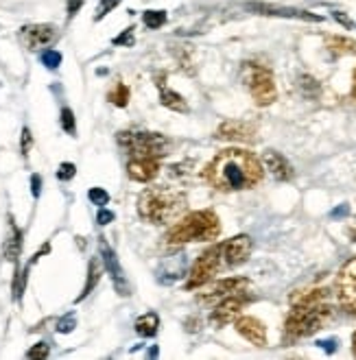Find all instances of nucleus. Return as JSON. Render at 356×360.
Listing matches in <instances>:
<instances>
[{"mask_svg":"<svg viewBox=\"0 0 356 360\" xmlns=\"http://www.w3.org/2000/svg\"><path fill=\"white\" fill-rule=\"evenodd\" d=\"M234 328L241 336H245L249 343H254L256 347L267 345V328L262 321H258L256 316H239L234 321Z\"/></svg>","mask_w":356,"mask_h":360,"instance_id":"nucleus-15","label":"nucleus"},{"mask_svg":"<svg viewBox=\"0 0 356 360\" xmlns=\"http://www.w3.org/2000/svg\"><path fill=\"white\" fill-rule=\"evenodd\" d=\"M249 302H251V297H249L245 290L234 292V295H227V297H223L221 302H217V306H215V310L210 314V323L217 326V328H223L227 323L236 321L239 316H241V312H243V308Z\"/></svg>","mask_w":356,"mask_h":360,"instance_id":"nucleus-9","label":"nucleus"},{"mask_svg":"<svg viewBox=\"0 0 356 360\" xmlns=\"http://www.w3.org/2000/svg\"><path fill=\"white\" fill-rule=\"evenodd\" d=\"M219 140H232V142H254L256 140V127L245 120H225L217 129Z\"/></svg>","mask_w":356,"mask_h":360,"instance_id":"nucleus-14","label":"nucleus"},{"mask_svg":"<svg viewBox=\"0 0 356 360\" xmlns=\"http://www.w3.org/2000/svg\"><path fill=\"white\" fill-rule=\"evenodd\" d=\"M348 234H350V238H352V240L356 243V221H354V225H352V227L348 229Z\"/></svg>","mask_w":356,"mask_h":360,"instance_id":"nucleus-43","label":"nucleus"},{"mask_svg":"<svg viewBox=\"0 0 356 360\" xmlns=\"http://www.w3.org/2000/svg\"><path fill=\"white\" fill-rule=\"evenodd\" d=\"M334 316V310L326 302H310V304H293V310L284 323V341L293 343L300 338L312 336L326 328Z\"/></svg>","mask_w":356,"mask_h":360,"instance_id":"nucleus-4","label":"nucleus"},{"mask_svg":"<svg viewBox=\"0 0 356 360\" xmlns=\"http://www.w3.org/2000/svg\"><path fill=\"white\" fill-rule=\"evenodd\" d=\"M262 164H265L267 171L274 175L278 181H288L293 177V166H291V162L282 153H278V151H267L262 155Z\"/></svg>","mask_w":356,"mask_h":360,"instance_id":"nucleus-17","label":"nucleus"},{"mask_svg":"<svg viewBox=\"0 0 356 360\" xmlns=\"http://www.w3.org/2000/svg\"><path fill=\"white\" fill-rule=\"evenodd\" d=\"M31 193H33V197H39V193H42V177L39 175L31 177Z\"/></svg>","mask_w":356,"mask_h":360,"instance_id":"nucleus-37","label":"nucleus"},{"mask_svg":"<svg viewBox=\"0 0 356 360\" xmlns=\"http://www.w3.org/2000/svg\"><path fill=\"white\" fill-rule=\"evenodd\" d=\"M334 18H337V20H339V22H341V25H343L345 29H352V27H354V22H352V20H350L348 15H343L341 11H337V13H334Z\"/></svg>","mask_w":356,"mask_h":360,"instance_id":"nucleus-39","label":"nucleus"},{"mask_svg":"<svg viewBox=\"0 0 356 360\" xmlns=\"http://www.w3.org/2000/svg\"><path fill=\"white\" fill-rule=\"evenodd\" d=\"M114 221V212H110V210H98V214H96V223L98 225H110Z\"/></svg>","mask_w":356,"mask_h":360,"instance_id":"nucleus-36","label":"nucleus"},{"mask_svg":"<svg viewBox=\"0 0 356 360\" xmlns=\"http://www.w3.org/2000/svg\"><path fill=\"white\" fill-rule=\"evenodd\" d=\"M31 144H33V136L29 131V127H25V129H23V140H20V149H23V155H29Z\"/></svg>","mask_w":356,"mask_h":360,"instance_id":"nucleus-35","label":"nucleus"},{"mask_svg":"<svg viewBox=\"0 0 356 360\" xmlns=\"http://www.w3.org/2000/svg\"><path fill=\"white\" fill-rule=\"evenodd\" d=\"M142 20H144V25H146V29H151V31H155V29H162L164 25H166V20H169V15H166V11H162V9H149V11H144L142 13Z\"/></svg>","mask_w":356,"mask_h":360,"instance_id":"nucleus-26","label":"nucleus"},{"mask_svg":"<svg viewBox=\"0 0 356 360\" xmlns=\"http://www.w3.org/2000/svg\"><path fill=\"white\" fill-rule=\"evenodd\" d=\"M77 326V319H75V314L70 312V314H66L64 319H59L57 321V332H61V334H68V332H72V328Z\"/></svg>","mask_w":356,"mask_h":360,"instance_id":"nucleus-33","label":"nucleus"},{"mask_svg":"<svg viewBox=\"0 0 356 360\" xmlns=\"http://www.w3.org/2000/svg\"><path fill=\"white\" fill-rule=\"evenodd\" d=\"M337 297L341 308L356 316V256L350 258L337 275Z\"/></svg>","mask_w":356,"mask_h":360,"instance_id":"nucleus-8","label":"nucleus"},{"mask_svg":"<svg viewBox=\"0 0 356 360\" xmlns=\"http://www.w3.org/2000/svg\"><path fill=\"white\" fill-rule=\"evenodd\" d=\"M98 251H101V260H103V266H106L112 275V282L116 286V292H120L122 297H127V295H132V284L129 280L125 278V271L118 262V256L116 251L108 245L106 238H98Z\"/></svg>","mask_w":356,"mask_h":360,"instance_id":"nucleus-10","label":"nucleus"},{"mask_svg":"<svg viewBox=\"0 0 356 360\" xmlns=\"http://www.w3.org/2000/svg\"><path fill=\"white\" fill-rule=\"evenodd\" d=\"M134 31H136L134 27H127L118 37L112 39V44H114V46H127V49H132V46H134V41H136Z\"/></svg>","mask_w":356,"mask_h":360,"instance_id":"nucleus-29","label":"nucleus"},{"mask_svg":"<svg viewBox=\"0 0 356 360\" xmlns=\"http://www.w3.org/2000/svg\"><path fill=\"white\" fill-rule=\"evenodd\" d=\"M345 214H348V205H341L339 210H334V212H332V217H334V219H337V217H345Z\"/></svg>","mask_w":356,"mask_h":360,"instance_id":"nucleus-41","label":"nucleus"},{"mask_svg":"<svg viewBox=\"0 0 356 360\" xmlns=\"http://www.w3.org/2000/svg\"><path fill=\"white\" fill-rule=\"evenodd\" d=\"M262 162L245 149H225L205 166L203 177L221 193L249 190L262 181Z\"/></svg>","mask_w":356,"mask_h":360,"instance_id":"nucleus-1","label":"nucleus"},{"mask_svg":"<svg viewBox=\"0 0 356 360\" xmlns=\"http://www.w3.org/2000/svg\"><path fill=\"white\" fill-rule=\"evenodd\" d=\"M352 101L356 103V70H354V77H352Z\"/></svg>","mask_w":356,"mask_h":360,"instance_id":"nucleus-42","label":"nucleus"},{"mask_svg":"<svg viewBox=\"0 0 356 360\" xmlns=\"http://www.w3.org/2000/svg\"><path fill=\"white\" fill-rule=\"evenodd\" d=\"M243 81L258 108H267V105H271L278 98L274 72L267 66H262V63H256V61L243 63Z\"/></svg>","mask_w":356,"mask_h":360,"instance_id":"nucleus-6","label":"nucleus"},{"mask_svg":"<svg viewBox=\"0 0 356 360\" xmlns=\"http://www.w3.org/2000/svg\"><path fill=\"white\" fill-rule=\"evenodd\" d=\"M61 129H64L68 136H77V122H75V114L70 108L61 110Z\"/></svg>","mask_w":356,"mask_h":360,"instance_id":"nucleus-27","label":"nucleus"},{"mask_svg":"<svg viewBox=\"0 0 356 360\" xmlns=\"http://www.w3.org/2000/svg\"><path fill=\"white\" fill-rule=\"evenodd\" d=\"M186 207V195L179 190L153 186L146 188L138 199V214L142 221L153 225H166L175 221Z\"/></svg>","mask_w":356,"mask_h":360,"instance_id":"nucleus-2","label":"nucleus"},{"mask_svg":"<svg viewBox=\"0 0 356 360\" xmlns=\"http://www.w3.org/2000/svg\"><path fill=\"white\" fill-rule=\"evenodd\" d=\"M324 349H328V352H334V349H337V341H334V338H332V341H322L319 343Z\"/></svg>","mask_w":356,"mask_h":360,"instance_id":"nucleus-40","label":"nucleus"},{"mask_svg":"<svg viewBox=\"0 0 356 360\" xmlns=\"http://www.w3.org/2000/svg\"><path fill=\"white\" fill-rule=\"evenodd\" d=\"M249 9L254 11H262L267 15H286V18H302V20H315L319 22V15H312V13H306V11H298V9H282V7H269V5H249Z\"/></svg>","mask_w":356,"mask_h":360,"instance_id":"nucleus-21","label":"nucleus"},{"mask_svg":"<svg viewBox=\"0 0 356 360\" xmlns=\"http://www.w3.org/2000/svg\"><path fill=\"white\" fill-rule=\"evenodd\" d=\"M158 171H160V166H158L155 158H134L127 164V175L134 181H140V184H146V181L155 179Z\"/></svg>","mask_w":356,"mask_h":360,"instance_id":"nucleus-16","label":"nucleus"},{"mask_svg":"<svg viewBox=\"0 0 356 360\" xmlns=\"http://www.w3.org/2000/svg\"><path fill=\"white\" fill-rule=\"evenodd\" d=\"M42 63L49 68V70H55L59 63H61V53L59 51H53V49H46L44 53H42Z\"/></svg>","mask_w":356,"mask_h":360,"instance_id":"nucleus-28","label":"nucleus"},{"mask_svg":"<svg viewBox=\"0 0 356 360\" xmlns=\"http://www.w3.org/2000/svg\"><path fill=\"white\" fill-rule=\"evenodd\" d=\"M221 234V221L215 210H199L191 212L184 219L171 225L166 231V245H186V243H210L217 240Z\"/></svg>","mask_w":356,"mask_h":360,"instance_id":"nucleus-3","label":"nucleus"},{"mask_svg":"<svg viewBox=\"0 0 356 360\" xmlns=\"http://www.w3.org/2000/svg\"><path fill=\"white\" fill-rule=\"evenodd\" d=\"M116 140L122 149L134 158L160 160L171 149L169 138H164L162 134H151V131H120Z\"/></svg>","mask_w":356,"mask_h":360,"instance_id":"nucleus-5","label":"nucleus"},{"mask_svg":"<svg viewBox=\"0 0 356 360\" xmlns=\"http://www.w3.org/2000/svg\"><path fill=\"white\" fill-rule=\"evenodd\" d=\"M20 251H23V231L18 229L13 219H9V234L5 240V258L9 262H15L20 258Z\"/></svg>","mask_w":356,"mask_h":360,"instance_id":"nucleus-19","label":"nucleus"},{"mask_svg":"<svg viewBox=\"0 0 356 360\" xmlns=\"http://www.w3.org/2000/svg\"><path fill=\"white\" fill-rule=\"evenodd\" d=\"M247 286H249V280L247 278H225L221 282L210 284L205 290H201L199 302H203V304H215V302H221L223 297H227V295L247 290Z\"/></svg>","mask_w":356,"mask_h":360,"instance_id":"nucleus-13","label":"nucleus"},{"mask_svg":"<svg viewBox=\"0 0 356 360\" xmlns=\"http://www.w3.org/2000/svg\"><path fill=\"white\" fill-rule=\"evenodd\" d=\"M160 328V316L155 312H146L136 321V332L140 336H155Z\"/></svg>","mask_w":356,"mask_h":360,"instance_id":"nucleus-24","label":"nucleus"},{"mask_svg":"<svg viewBox=\"0 0 356 360\" xmlns=\"http://www.w3.org/2000/svg\"><path fill=\"white\" fill-rule=\"evenodd\" d=\"M330 290L328 288H308V290H295L291 295V306L293 304H310V302H326Z\"/></svg>","mask_w":356,"mask_h":360,"instance_id":"nucleus-23","label":"nucleus"},{"mask_svg":"<svg viewBox=\"0 0 356 360\" xmlns=\"http://www.w3.org/2000/svg\"><path fill=\"white\" fill-rule=\"evenodd\" d=\"M129 88L125 86V83H116V86L110 90V94H108V101L112 103V105H116V108H127V103H129Z\"/></svg>","mask_w":356,"mask_h":360,"instance_id":"nucleus-25","label":"nucleus"},{"mask_svg":"<svg viewBox=\"0 0 356 360\" xmlns=\"http://www.w3.org/2000/svg\"><path fill=\"white\" fill-rule=\"evenodd\" d=\"M75 175H77V166H75V164H70V162L59 164V168H57V179H61V181H70Z\"/></svg>","mask_w":356,"mask_h":360,"instance_id":"nucleus-31","label":"nucleus"},{"mask_svg":"<svg viewBox=\"0 0 356 360\" xmlns=\"http://www.w3.org/2000/svg\"><path fill=\"white\" fill-rule=\"evenodd\" d=\"M88 197H90V201L94 203V205H108V201H110V195L106 193L103 188H90V193H88Z\"/></svg>","mask_w":356,"mask_h":360,"instance_id":"nucleus-32","label":"nucleus"},{"mask_svg":"<svg viewBox=\"0 0 356 360\" xmlns=\"http://www.w3.org/2000/svg\"><path fill=\"white\" fill-rule=\"evenodd\" d=\"M120 5V0H101L98 3V7H96V13H94V20L98 22V20H103L106 18L112 9H116Z\"/></svg>","mask_w":356,"mask_h":360,"instance_id":"nucleus-30","label":"nucleus"},{"mask_svg":"<svg viewBox=\"0 0 356 360\" xmlns=\"http://www.w3.org/2000/svg\"><path fill=\"white\" fill-rule=\"evenodd\" d=\"M81 7H83V0H68V18H75Z\"/></svg>","mask_w":356,"mask_h":360,"instance_id":"nucleus-38","label":"nucleus"},{"mask_svg":"<svg viewBox=\"0 0 356 360\" xmlns=\"http://www.w3.org/2000/svg\"><path fill=\"white\" fill-rule=\"evenodd\" d=\"M352 352H354V356H356V332H354V336H352Z\"/></svg>","mask_w":356,"mask_h":360,"instance_id":"nucleus-44","label":"nucleus"},{"mask_svg":"<svg viewBox=\"0 0 356 360\" xmlns=\"http://www.w3.org/2000/svg\"><path fill=\"white\" fill-rule=\"evenodd\" d=\"M101 271H103V260L101 258H92L90 264H88V282H86V286H83V290H81V295L77 297V302L86 300L88 295L96 288V284L101 280Z\"/></svg>","mask_w":356,"mask_h":360,"instance_id":"nucleus-22","label":"nucleus"},{"mask_svg":"<svg viewBox=\"0 0 356 360\" xmlns=\"http://www.w3.org/2000/svg\"><path fill=\"white\" fill-rule=\"evenodd\" d=\"M219 245H221L223 266H239V264L247 262L249 256H251V249H254V243H251V238L245 236V234L234 236V238L219 243Z\"/></svg>","mask_w":356,"mask_h":360,"instance_id":"nucleus-12","label":"nucleus"},{"mask_svg":"<svg viewBox=\"0 0 356 360\" xmlns=\"http://www.w3.org/2000/svg\"><path fill=\"white\" fill-rule=\"evenodd\" d=\"M158 88H160V103L164 105V108H169L173 112H179V114H186L188 112V103L182 94L173 92L164 86V75L158 77Z\"/></svg>","mask_w":356,"mask_h":360,"instance_id":"nucleus-18","label":"nucleus"},{"mask_svg":"<svg viewBox=\"0 0 356 360\" xmlns=\"http://www.w3.org/2000/svg\"><path fill=\"white\" fill-rule=\"evenodd\" d=\"M221 266H223L221 245H212L210 249H205L197 258V262L193 264L191 273H188V280H186V290L203 288L219 273Z\"/></svg>","mask_w":356,"mask_h":360,"instance_id":"nucleus-7","label":"nucleus"},{"mask_svg":"<svg viewBox=\"0 0 356 360\" xmlns=\"http://www.w3.org/2000/svg\"><path fill=\"white\" fill-rule=\"evenodd\" d=\"M326 49L334 57H343V55H354L356 53V41L343 35H330L326 37Z\"/></svg>","mask_w":356,"mask_h":360,"instance_id":"nucleus-20","label":"nucleus"},{"mask_svg":"<svg viewBox=\"0 0 356 360\" xmlns=\"http://www.w3.org/2000/svg\"><path fill=\"white\" fill-rule=\"evenodd\" d=\"M57 37H59V31L53 25H27L20 29V41H23L29 51L46 49Z\"/></svg>","mask_w":356,"mask_h":360,"instance_id":"nucleus-11","label":"nucleus"},{"mask_svg":"<svg viewBox=\"0 0 356 360\" xmlns=\"http://www.w3.org/2000/svg\"><path fill=\"white\" fill-rule=\"evenodd\" d=\"M49 354H51V349H49L46 343H37V345H33V347L27 352V358H46Z\"/></svg>","mask_w":356,"mask_h":360,"instance_id":"nucleus-34","label":"nucleus"}]
</instances>
